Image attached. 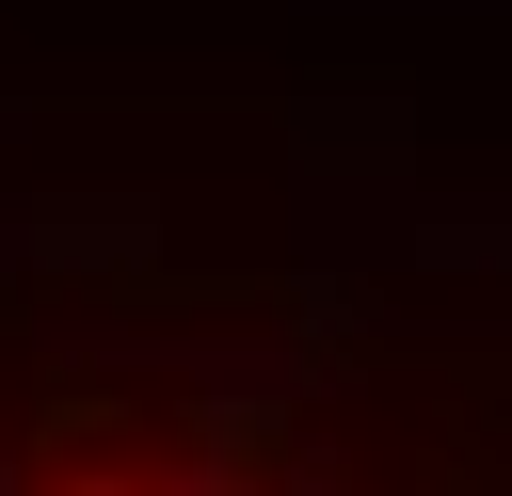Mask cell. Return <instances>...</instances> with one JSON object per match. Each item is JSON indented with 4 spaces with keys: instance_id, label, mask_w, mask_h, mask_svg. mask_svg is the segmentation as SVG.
<instances>
[{
    "instance_id": "cell-1",
    "label": "cell",
    "mask_w": 512,
    "mask_h": 496,
    "mask_svg": "<svg viewBox=\"0 0 512 496\" xmlns=\"http://www.w3.org/2000/svg\"><path fill=\"white\" fill-rule=\"evenodd\" d=\"M0 496H320V480L224 400H64L32 448H0Z\"/></svg>"
}]
</instances>
